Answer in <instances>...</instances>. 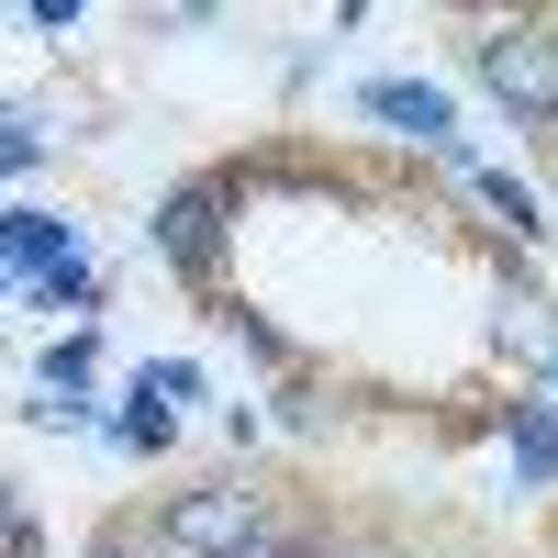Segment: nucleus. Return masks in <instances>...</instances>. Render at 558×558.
Masks as SVG:
<instances>
[{"mask_svg":"<svg viewBox=\"0 0 558 558\" xmlns=\"http://www.w3.org/2000/svg\"><path fill=\"white\" fill-rule=\"evenodd\" d=\"M368 112H380V123H413V134H425V146H447V89H425V78H380V89H368Z\"/></svg>","mask_w":558,"mask_h":558,"instance_id":"39448f33","label":"nucleus"},{"mask_svg":"<svg viewBox=\"0 0 558 558\" xmlns=\"http://www.w3.org/2000/svg\"><path fill=\"white\" fill-rule=\"evenodd\" d=\"M89 558H157L146 536H101V547H89Z\"/></svg>","mask_w":558,"mask_h":558,"instance_id":"6e6552de","label":"nucleus"},{"mask_svg":"<svg viewBox=\"0 0 558 558\" xmlns=\"http://www.w3.org/2000/svg\"><path fill=\"white\" fill-rule=\"evenodd\" d=\"M157 536H168L179 558H246L268 525H257V492H223V481H202V492H179L168 514H157Z\"/></svg>","mask_w":558,"mask_h":558,"instance_id":"f03ea898","label":"nucleus"},{"mask_svg":"<svg viewBox=\"0 0 558 558\" xmlns=\"http://www.w3.org/2000/svg\"><path fill=\"white\" fill-rule=\"evenodd\" d=\"M0 268H34V279H57V268H78V235L57 213H0Z\"/></svg>","mask_w":558,"mask_h":558,"instance_id":"7ed1b4c3","label":"nucleus"},{"mask_svg":"<svg viewBox=\"0 0 558 558\" xmlns=\"http://www.w3.org/2000/svg\"><path fill=\"white\" fill-rule=\"evenodd\" d=\"M157 246H168L179 268H213V246H223V202H213V191H179V202H157Z\"/></svg>","mask_w":558,"mask_h":558,"instance_id":"20e7f679","label":"nucleus"},{"mask_svg":"<svg viewBox=\"0 0 558 558\" xmlns=\"http://www.w3.org/2000/svg\"><path fill=\"white\" fill-rule=\"evenodd\" d=\"M481 89L514 123H558V23H502L481 34Z\"/></svg>","mask_w":558,"mask_h":558,"instance_id":"f257e3e1","label":"nucleus"},{"mask_svg":"<svg viewBox=\"0 0 558 558\" xmlns=\"http://www.w3.org/2000/svg\"><path fill=\"white\" fill-rule=\"evenodd\" d=\"M34 157H45V134H34L23 112H0V179H12V168H34Z\"/></svg>","mask_w":558,"mask_h":558,"instance_id":"0eeeda50","label":"nucleus"},{"mask_svg":"<svg viewBox=\"0 0 558 558\" xmlns=\"http://www.w3.org/2000/svg\"><path fill=\"white\" fill-rule=\"evenodd\" d=\"M514 470L525 481H558V413H525V425H514Z\"/></svg>","mask_w":558,"mask_h":558,"instance_id":"423d86ee","label":"nucleus"}]
</instances>
